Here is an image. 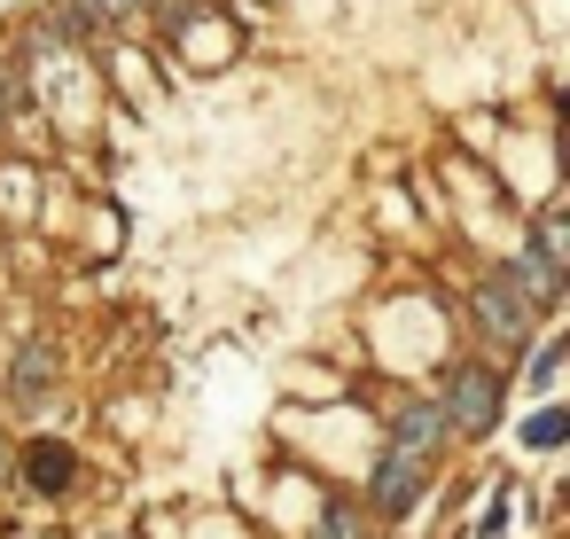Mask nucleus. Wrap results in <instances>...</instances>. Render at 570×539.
Returning <instances> with one entry per match:
<instances>
[{
  "label": "nucleus",
  "instance_id": "6e6552de",
  "mask_svg": "<svg viewBox=\"0 0 570 539\" xmlns=\"http://www.w3.org/2000/svg\"><path fill=\"white\" fill-rule=\"evenodd\" d=\"M562 438H570L562 406H547V414H531V422H523V445H539V453H547V445H562Z\"/></svg>",
  "mask_w": 570,
  "mask_h": 539
},
{
  "label": "nucleus",
  "instance_id": "423d86ee",
  "mask_svg": "<svg viewBox=\"0 0 570 539\" xmlns=\"http://www.w3.org/2000/svg\"><path fill=\"white\" fill-rule=\"evenodd\" d=\"M24 477H32L40 492H71V445H63V438H32V445H24Z\"/></svg>",
  "mask_w": 570,
  "mask_h": 539
},
{
  "label": "nucleus",
  "instance_id": "7ed1b4c3",
  "mask_svg": "<svg viewBox=\"0 0 570 539\" xmlns=\"http://www.w3.org/2000/svg\"><path fill=\"white\" fill-rule=\"evenodd\" d=\"M422 477H430V461H422V453H399V445H391V453L375 461V484H367V492H375V508H383V516H399V508H414Z\"/></svg>",
  "mask_w": 570,
  "mask_h": 539
},
{
  "label": "nucleus",
  "instance_id": "1a4fd4ad",
  "mask_svg": "<svg viewBox=\"0 0 570 539\" xmlns=\"http://www.w3.org/2000/svg\"><path fill=\"white\" fill-rule=\"evenodd\" d=\"M313 539H367V523H360V516H352V508H328V516H321V531H313Z\"/></svg>",
  "mask_w": 570,
  "mask_h": 539
},
{
  "label": "nucleus",
  "instance_id": "0eeeda50",
  "mask_svg": "<svg viewBox=\"0 0 570 539\" xmlns=\"http://www.w3.org/2000/svg\"><path fill=\"white\" fill-rule=\"evenodd\" d=\"M48 383H56V352H48V344L32 336V344L17 352V367H9V391H17V399H40Z\"/></svg>",
  "mask_w": 570,
  "mask_h": 539
},
{
  "label": "nucleus",
  "instance_id": "39448f33",
  "mask_svg": "<svg viewBox=\"0 0 570 539\" xmlns=\"http://www.w3.org/2000/svg\"><path fill=\"white\" fill-rule=\"evenodd\" d=\"M391 430H399V453H422V461H430V445L445 438V406H438V399H414V406H399Z\"/></svg>",
  "mask_w": 570,
  "mask_h": 539
},
{
  "label": "nucleus",
  "instance_id": "20e7f679",
  "mask_svg": "<svg viewBox=\"0 0 570 539\" xmlns=\"http://www.w3.org/2000/svg\"><path fill=\"white\" fill-rule=\"evenodd\" d=\"M508 282H515V290H523L531 305H554V297H562V258L531 243V251H515V266H508Z\"/></svg>",
  "mask_w": 570,
  "mask_h": 539
},
{
  "label": "nucleus",
  "instance_id": "f8f14e48",
  "mask_svg": "<svg viewBox=\"0 0 570 539\" xmlns=\"http://www.w3.org/2000/svg\"><path fill=\"white\" fill-rule=\"evenodd\" d=\"M134 9H141V0H134Z\"/></svg>",
  "mask_w": 570,
  "mask_h": 539
},
{
  "label": "nucleus",
  "instance_id": "9d476101",
  "mask_svg": "<svg viewBox=\"0 0 570 539\" xmlns=\"http://www.w3.org/2000/svg\"><path fill=\"white\" fill-rule=\"evenodd\" d=\"M476 531H484V539H500V531H508V492H492V500H484V523H476Z\"/></svg>",
  "mask_w": 570,
  "mask_h": 539
},
{
  "label": "nucleus",
  "instance_id": "9b49d317",
  "mask_svg": "<svg viewBox=\"0 0 570 539\" xmlns=\"http://www.w3.org/2000/svg\"><path fill=\"white\" fill-rule=\"evenodd\" d=\"M554 367H562V344H547V352L531 360V383H554Z\"/></svg>",
  "mask_w": 570,
  "mask_h": 539
},
{
  "label": "nucleus",
  "instance_id": "f03ea898",
  "mask_svg": "<svg viewBox=\"0 0 570 539\" xmlns=\"http://www.w3.org/2000/svg\"><path fill=\"white\" fill-rule=\"evenodd\" d=\"M531 313H539V305H531V297H523V290L508 282V266L476 282V329H484V336H500V344H515V336L531 329Z\"/></svg>",
  "mask_w": 570,
  "mask_h": 539
},
{
  "label": "nucleus",
  "instance_id": "f257e3e1",
  "mask_svg": "<svg viewBox=\"0 0 570 539\" xmlns=\"http://www.w3.org/2000/svg\"><path fill=\"white\" fill-rule=\"evenodd\" d=\"M438 406H445V430H469V438H484V430L500 422V375H492V367H453Z\"/></svg>",
  "mask_w": 570,
  "mask_h": 539
}]
</instances>
